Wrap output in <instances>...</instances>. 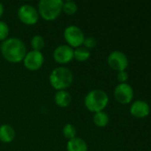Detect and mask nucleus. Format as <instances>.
I'll return each instance as SVG.
<instances>
[{
	"label": "nucleus",
	"instance_id": "obj_1",
	"mask_svg": "<svg viewBox=\"0 0 151 151\" xmlns=\"http://www.w3.org/2000/svg\"><path fill=\"white\" fill-rule=\"evenodd\" d=\"M0 52L6 61L17 64L23 61L27 54V48L24 42L20 38L10 37L2 42Z\"/></svg>",
	"mask_w": 151,
	"mask_h": 151
},
{
	"label": "nucleus",
	"instance_id": "obj_2",
	"mask_svg": "<svg viewBox=\"0 0 151 151\" xmlns=\"http://www.w3.org/2000/svg\"><path fill=\"white\" fill-rule=\"evenodd\" d=\"M74 76L72 72L65 66H58L54 68L49 76V81L51 86L56 89L66 90L73 83Z\"/></svg>",
	"mask_w": 151,
	"mask_h": 151
},
{
	"label": "nucleus",
	"instance_id": "obj_3",
	"mask_svg": "<svg viewBox=\"0 0 151 151\" xmlns=\"http://www.w3.org/2000/svg\"><path fill=\"white\" fill-rule=\"evenodd\" d=\"M85 108L93 113L102 111L109 104V96L107 93L101 89H93L85 97Z\"/></svg>",
	"mask_w": 151,
	"mask_h": 151
},
{
	"label": "nucleus",
	"instance_id": "obj_4",
	"mask_svg": "<svg viewBox=\"0 0 151 151\" xmlns=\"http://www.w3.org/2000/svg\"><path fill=\"white\" fill-rule=\"evenodd\" d=\"M62 0H41L37 5V12L44 20L56 19L62 12Z\"/></svg>",
	"mask_w": 151,
	"mask_h": 151
},
{
	"label": "nucleus",
	"instance_id": "obj_5",
	"mask_svg": "<svg viewBox=\"0 0 151 151\" xmlns=\"http://www.w3.org/2000/svg\"><path fill=\"white\" fill-rule=\"evenodd\" d=\"M63 37L67 42V45H69L72 49H77L83 46V42L85 38L82 29L75 25H70L65 28Z\"/></svg>",
	"mask_w": 151,
	"mask_h": 151
},
{
	"label": "nucleus",
	"instance_id": "obj_6",
	"mask_svg": "<svg viewBox=\"0 0 151 151\" xmlns=\"http://www.w3.org/2000/svg\"><path fill=\"white\" fill-rule=\"evenodd\" d=\"M18 18L21 23L32 26L37 23L39 14L37 9L31 4H22L18 9Z\"/></svg>",
	"mask_w": 151,
	"mask_h": 151
},
{
	"label": "nucleus",
	"instance_id": "obj_7",
	"mask_svg": "<svg viewBox=\"0 0 151 151\" xmlns=\"http://www.w3.org/2000/svg\"><path fill=\"white\" fill-rule=\"evenodd\" d=\"M24 66L28 71H37L39 70L44 62V58L42 53V51H36V50H30L27 52L24 59H23Z\"/></svg>",
	"mask_w": 151,
	"mask_h": 151
},
{
	"label": "nucleus",
	"instance_id": "obj_8",
	"mask_svg": "<svg viewBox=\"0 0 151 151\" xmlns=\"http://www.w3.org/2000/svg\"><path fill=\"white\" fill-rule=\"evenodd\" d=\"M108 64L113 70L117 72L125 71L128 66V58L124 52L115 50L109 55Z\"/></svg>",
	"mask_w": 151,
	"mask_h": 151
},
{
	"label": "nucleus",
	"instance_id": "obj_9",
	"mask_svg": "<svg viewBox=\"0 0 151 151\" xmlns=\"http://www.w3.org/2000/svg\"><path fill=\"white\" fill-rule=\"evenodd\" d=\"M54 61L61 65L70 63L74 59V49L67 44H61L55 48L53 51Z\"/></svg>",
	"mask_w": 151,
	"mask_h": 151
},
{
	"label": "nucleus",
	"instance_id": "obj_10",
	"mask_svg": "<svg viewBox=\"0 0 151 151\" xmlns=\"http://www.w3.org/2000/svg\"><path fill=\"white\" fill-rule=\"evenodd\" d=\"M114 96L118 103L127 104L131 103L133 98V89L127 83H119L115 88Z\"/></svg>",
	"mask_w": 151,
	"mask_h": 151
},
{
	"label": "nucleus",
	"instance_id": "obj_11",
	"mask_svg": "<svg viewBox=\"0 0 151 151\" xmlns=\"http://www.w3.org/2000/svg\"><path fill=\"white\" fill-rule=\"evenodd\" d=\"M150 108L147 102L137 100L133 103L130 107V112L133 116L138 119H143L150 114Z\"/></svg>",
	"mask_w": 151,
	"mask_h": 151
},
{
	"label": "nucleus",
	"instance_id": "obj_12",
	"mask_svg": "<svg viewBox=\"0 0 151 151\" xmlns=\"http://www.w3.org/2000/svg\"><path fill=\"white\" fill-rule=\"evenodd\" d=\"M15 138V130L8 124L0 126V142L3 143H11Z\"/></svg>",
	"mask_w": 151,
	"mask_h": 151
},
{
	"label": "nucleus",
	"instance_id": "obj_13",
	"mask_svg": "<svg viewBox=\"0 0 151 151\" xmlns=\"http://www.w3.org/2000/svg\"><path fill=\"white\" fill-rule=\"evenodd\" d=\"M54 102L57 106L61 108H67L72 102V96L68 91L60 90L57 91L54 96Z\"/></svg>",
	"mask_w": 151,
	"mask_h": 151
},
{
	"label": "nucleus",
	"instance_id": "obj_14",
	"mask_svg": "<svg viewBox=\"0 0 151 151\" xmlns=\"http://www.w3.org/2000/svg\"><path fill=\"white\" fill-rule=\"evenodd\" d=\"M67 151H88V146L85 140L76 137L68 142Z\"/></svg>",
	"mask_w": 151,
	"mask_h": 151
},
{
	"label": "nucleus",
	"instance_id": "obj_15",
	"mask_svg": "<svg viewBox=\"0 0 151 151\" xmlns=\"http://www.w3.org/2000/svg\"><path fill=\"white\" fill-rule=\"evenodd\" d=\"M109 115L103 111L94 113L93 118V121L94 125L98 127H106L109 123Z\"/></svg>",
	"mask_w": 151,
	"mask_h": 151
},
{
	"label": "nucleus",
	"instance_id": "obj_16",
	"mask_svg": "<svg viewBox=\"0 0 151 151\" xmlns=\"http://www.w3.org/2000/svg\"><path fill=\"white\" fill-rule=\"evenodd\" d=\"M91 52L89 50L81 46L74 50V59L78 62H85L90 58Z\"/></svg>",
	"mask_w": 151,
	"mask_h": 151
},
{
	"label": "nucleus",
	"instance_id": "obj_17",
	"mask_svg": "<svg viewBox=\"0 0 151 151\" xmlns=\"http://www.w3.org/2000/svg\"><path fill=\"white\" fill-rule=\"evenodd\" d=\"M44 44H45V42H44V37L39 35H34L30 42L32 50H36V51H41L44 49Z\"/></svg>",
	"mask_w": 151,
	"mask_h": 151
},
{
	"label": "nucleus",
	"instance_id": "obj_18",
	"mask_svg": "<svg viewBox=\"0 0 151 151\" xmlns=\"http://www.w3.org/2000/svg\"><path fill=\"white\" fill-rule=\"evenodd\" d=\"M78 10V6L77 4L73 2V1H66V2H63V4H62V12L69 15V16H71V15H74L77 13Z\"/></svg>",
	"mask_w": 151,
	"mask_h": 151
},
{
	"label": "nucleus",
	"instance_id": "obj_19",
	"mask_svg": "<svg viewBox=\"0 0 151 151\" xmlns=\"http://www.w3.org/2000/svg\"><path fill=\"white\" fill-rule=\"evenodd\" d=\"M62 134L63 136L69 141L77 137V129L72 124H66L63 127Z\"/></svg>",
	"mask_w": 151,
	"mask_h": 151
},
{
	"label": "nucleus",
	"instance_id": "obj_20",
	"mask_svg": "<svg viewBox=\"0 0 151 151\" xmlns=\"http://www.w3.org/2000/svg\"><path fill=\"white\" fill-rule=\"evenodd\" d=\"M9 26L6 22L0 20V42H4L8 38L9 35Z\"/></svg>",
	"mask_w": 151,
	"mask_h": 151
},
{
	"label": "nucleus",
	"instance_id": "obj_21",
	"mask_svg": "<svg viewBox=\"0 0 151 151\" xmlns=\"http://www.w3.org/2000/svg\"><path fill=\"white\" fill-rule=\"evenodd\" d=\"M97 45V41L94 37L93 36H87L85 38L84 42H83V46L87 49V50H91L95 48V46Z\"/></svg>",
	"mask_w": 151,
	"mask_h": 151
},
{
	"label": "nucleus",
	"instance_id": "obj_22",
	"mask_svg": "<svg viewBox=\"0 0 151 151\" xmlns=\"http://www.w3.org/2000/svg\"><path fill=\"white\" fill-rule=\"evenodd\" d=\"M117 81L120 83H126L128 81V73L125 71L118 72L117 73Z\"/></svg>",
	"mask_w": 151,
	"mask_h": 151
},
{
	"label": "nucleus",
	"instance_id": "obj_23",
	"mask_svg": "<svg viewBox=\"0 0 151 151\" xmlns=\"http://www.w3.org/2000/svg\"><path fill=\"white\" fill-rule=\"evenodd\" d=\"M3 13H4V4L0 2V18L2 17Z\"/></svg>",
	"mask_w": 151,
	"mask_h": 151
}]
</instances>
